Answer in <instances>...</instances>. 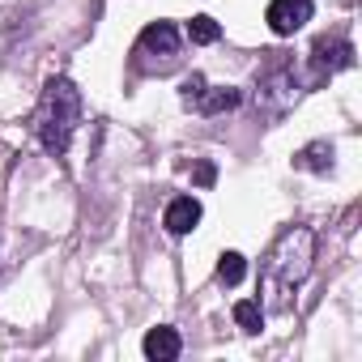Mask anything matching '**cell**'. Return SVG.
Wrapping results in <instances>:
<instances>
[{
	"label": "cell",
	"instance_id": "cell-7",
	"mask_svg": "<svg viewBox=\"0 0 362 362\" xmlns=\"http://www.w3.org/2000/svg\"><path fill=\"white\" fill-rule=\"evenodd\" d=\"M311 9H315L311 0H269L264 18H269V30L286 39V35H294V30H303L311 22Z\"/></svg>",
	"mask_w": 362,
	"mask_h": 362
},
{
	"label": "cell",
	"instance_id": "cell-10",
	"mask_svg": "<svg viewBox=\"0 0 362 362\" xmlns=\"http://www.w3.org/2000/svg\"><path fill=\"white\" fill-rule=\"evenodd\" d=\"M294 166L298 170H315V175H328L332 170V145L328 141H311L294 153Z\"/></svg>",
	"mask_w": 362,
	"mask_h": 362
},
{
	"label": "cell",
	"instance_id": "cell-11",
	"mask_svg": "<svg viewBox=\"0 0 362 362\" xmlns=\"http://www.w3.org/2000/svg\"><path fill=\"white\" fill-rule=\"evenodd\" d=\"M235 324H239L243 332H260V324H264V307H260L256 298H239V303H235Z\"/></svg>",
	"mask_w": 362,
	"mask_h": 362
},
{
	"label": "cell",
	"instance_id": "cell-8",
	"mask_svg": "<svg viewBox=\"0 0 362 362\" xmlns=\"http://www.w3.org/2000/svg\"><path fill=\"white\" fill-rule=\"evenodd\" d=\"M197 222H201V201L197 197H175L162 214V226L170 235H188V230H197Z\"/></svg>",
	"mask_w": 362,
	"mask_h": 362
},
{
	"label": "cell",
	"instance_id": "cell-13",
	"mask_svg": "<svg viewBox=\"0 0 362 362\" xmlns=\"http://www.w3.org/2000/svg\"><path fill=\"white\" fill-rule=\"evenodd\" d=\"M218 35H222V26H218L214 18H205V13L188 22V39H192V43H201V47H205V43H218Z\"/></svg>",
	"mask_w": 362,
	"mask_h": 362
},
{
	"label": "cell",
	"instance_id": "cell-5",
	"mask_svg": "<svg viewBox=\"0 0 362 362\" xmlns=\"http://www.w3.org/2000/svg\"><path fill=\"white\" fill-rule=\"evenodd\" d=\"M294 98H298L294 69H290L286 60H277V64L260 77V86H256V107H260L264 115H286V111L294 107Z\"/></svg>",
	"mask_w": 362,
	"mask_h": 362
},
{
	"label": "cell",
	"instance_id": "cell-2",
	"mask_svg": "<svg viewBox=\"0 0 362 362\" xmlns=\"http://www.w3.org/2000/svg\"><path fill=\"white\" fill-rule=\"evenodd\" d=\"M81 124V90L69 81V77H52L39 94V107H35V136L47 153H64L73 132Z\"/></svg>",
	"mask_w": 362,
	"mask_h": 362
},
{
	"label": "cell",
	"instance_id": "cell-9",
	"mask_svg": "<svg viewBox=\"0 0 362 362\" xmlns=\"http://www.w3.org/2000/svg\"><path fill=\"white\" fill-rule=\"evenodd\" d=\"M141 349H145V358H149V362H170V358H179L184 341H179V332H175V328H149V332H145V341H141Z\"/></svg>",
	"mask_w": 362,
	"mask_h": 362
},
{
	"label": "cell",
	"instance_id": "cell-4",
	"mask_svg": "<svg viewBox=\"0 0 362 362\" xmlns=\"http://www.w3.org/2000/svg\"><path fill=\"white\" fill-rule=\"evenodd\" d=\"M239 90L235 86H205L201 73L184 77V86H179V103H184L188 111H201V115H222V111H235L239 107Z\"/></svg>",
	"mask_w": 362,
	"mask_h": 362
},
{
	"label": "cell",
	"instance_id": "cell-3",
	"mask_svg": "<svg viewBox=\"0 0 362 362\" xmlns=\"http://www.w3.org/2000/svg\"><path fill=\"white\" fill-rule=\"evenodd\" d=\"M179 47H184V39H179V30L170 22H153L141 30L132 56H136V69L141 73H166L179 64Z\"/></svg>",
	"mask_w": 362,
	"mask_h": 362
},
{
	"label": "cell",
	"instance_id": "cell-1",
	"mask_svg": "<svg viewBox=\"0 0 362 362\" xmlns=\"http://www.w3.org/2000/svg\"><path fill=\"white\" fill-rule=\"evenodd\" d=\"M315 260V235L307 226H286L264 260V294L273 311H290V294L307 281Z\"/></svg>",
	"mask_w": 362,
	"mask_h": 362
},
{
	"label": "cell",
	"instance_id": "cell-6",
	"mask_svg": "<svg viewBox=\"0 0 362 362\" xmlns=\"http://www.w3.org/2000/svg\"><path fill=\"white\" fill-rule=\"evenodd\" d=\"M349 64H354V47L345 39H320L311 47V77L315 81H324V77H332V73H341Z\"/></svg>",
	"mask_w": 362,
	"mask_h": 362
},
{
	"label": "cell",
	"instance_id": "cell-14",
	"mask_svg": "<svg viewBox=\"0 0 362 362\" xmlns=\"http://www.w3.org/2000/svg\"><path fill=\"white\" fill-rule=\"evenodd\" d=\"M197 179H201V184H214V166H209V162H205V166H201V170H197Z\"/></svg>",
	"mask_w": 362,
	"mask_h": 362
},
{
	"label": "cell",
	"instance_id": "cell-12",
	"mask_svg": "<svg viewBox=\"0 0 362 362\" xmlns=\"http://www.w3.org/2000/svg\"><path fill=\"white\" fill-rule=\"evenodd\" d=\"M218 277H222L226 286H239V281L247 277V260H243L239 252H222V260H218Z\"/></svg>",
	"mask_w": 362,
	"mask_h": 362
}]
</instances>
